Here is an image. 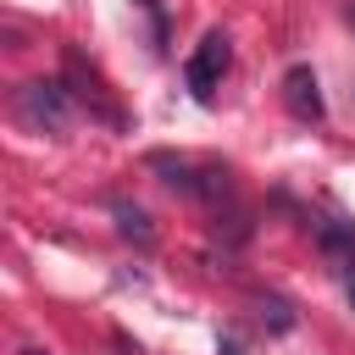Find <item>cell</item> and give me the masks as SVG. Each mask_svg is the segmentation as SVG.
<instances>
[{
    "instance_id": "obj_1",
    "label": "cell",
    "mask_w": 355,
    "mask_h": 355,
    "mask_svg": "<svg viewBox=\"0 0 355 355\" xmlns=\"http://www.w3.org/2000/svg\"><path fill=\"white\" fill-rule=\"evenodd\" d=\"M150 172H161L166 189H178V194H189V200H200V205H222V200L233 194V183H227L222 166H194V161H183V155H166V150L150 155Z\"/></svg>"
},
{
    "instance_id": "obj_2",
    "label": "cell",
    "mask_w": 355,
    "mask_h": 355,
    "mask_svg": "<svg viewBox=\"0 0 355 355\" xmlns=\"http://www.w3.org/2000/svg\"><path fill=\"white\" fill-rule=\"evenodd\" d=\"M227 67H233V39H227L222 28H211V33L194 44V55L183 61V83H189V94H194V100H216Z\"/></svg>"
},
{
    "instance_id": "obj_3",
    "label": "cell",
    "mask_w": 355,
    "mask_h": 355,
    "mask_svg": "<svg viewBox=\"0 0 355 355\" xmlns=\"http://www.w3.org/2000/svg\"><path fill=\"white\" fill-rule=\"evenodd\" d=\"M17 116L39 133H61L67 116H72V89L61 78H39V83H22L17 89Z\"/></svg>"
},
{
    "instance_id": "obj_4",
    "label": "cell",
    "mask_w": 355,
    "mask_h": 355,
    "mask_svg": "<svg viewBox=\"0 0 355 355\" xmlns=\"http://www.w3.org/2000/svg\"><path fill=\"white\" fill-rule=\"evenodd\" d=\"M283 105H288V116H300V122H327L322 83H316V72H311L305 61H294V67L283 72Z\"/></svg>"
},
{
    "instance_id": "obj_5",
    "label": "cell",
    "mask_w": 355,
    "mask_h": 355,
    "mask_svg": "<svg viewBox=\"0 0 355 355\" xmlns=\"http://www.w3.org/2000/svg\"><path fill=\"white\" fill-rule=\"evenodd\" d=\"M311 239H316V250H322L338 272H355V222H344V216H316V222H311Z\"/></svg>"
},
{
    "instance_id": "obj_6",
    "label": "cell",
    "mask_w": 355,
    "mask_h": 355,
    "mask_svg": "<svg viewBox=\"0 0 355 355\" xmlns=\"http://www.w3.org/2000/svg\"><path fill=\"white\" fill-rule=\"evenodd\" d=\"M111 216H116V233L128 239V244H139V250H150L155 244V227H150V211L144 205H133V200H111Z\"/></svg>"
},
{
    "instance_id": "obj_7",
    "label": "cell",
    "mask_w": 355,
    "mask_h": 355,
    "mask_svg": "<svg viewBox=\"0 0 355 355\" xmlns=\"http://www.w3.org/2000/svg\"><path fill=\"white\" fill-rule=\"evenodd\" d=\"M261 322H266L272 333H288V327H294V311H288V300L266 294V300H261Z\"/></svg>"
},
{
    "instance_id": "obj_8",
    "label": "cell",
    "mask_w": 355,
    "mask_h": 355,
    "mask_svg": "<svg viewBox=\"0 0 355 355\" xmlns=\"http://www.w3.org/2000/svg\"><path fill=\"white\" fill-rule=\"evenodd\" d=\"M144 17H150V28H155V44H166V6L161 0H133Z\"/></svg>"
},
{
    "instance_id": "obj_9",
    "label": "cell",
    "mask_w": 355,
    "mask_h": 355,
    "mask_svg": "<svg viewBox=\"0 0 355 355\" xmlns=\"http://www.w3.org/2000/svg\"><path fill=\"white\" fill-rule=\"evenodd\" d=\"M216 355H244V344H239V333H222V338H216Z\"/></svg>"
},
{
    "instance_id": "obj_10",
    "label": "cell",
    "mask_w": 355,
    "mask_h": 355,
    "mask_svg": "<svg viewBox=\"0 0 355 355\" xmlns=\"http://www.w3.org/2000/svg\"><path fill=\"white\" fill-rule=\"evenodd\" d=\"M349 305H355V272H349Z\"/></svg>"
},
{
    "instance_id": "obj_11",
    "label": "cell",
    "mask_w": 355,
    "mask_h": 355,
    "mask_svg": "<svg viewBox=\"0 0 355 355\" xmlns=\"http://www.w3.org/2000/svg\"><path fill=\"white\" fill-rule=\"evenodd\" d=\"M349 22H355V0H349Z\"/></svg>"
}]
</instances>
